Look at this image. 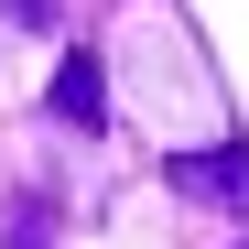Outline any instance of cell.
Returning <instances> with one entry per match:
<instances>
[{"label":"cell","instance_id":"cell-1","mask_svg":"<svg viewBox=\"0 0 249 249\" xmlns=\"http://www.w3.org/2000/svg\"><path fill=\"white\" fill-rule=\"evenodd\" d=\"M162 184H174V195H206V206H228V217H249V141L174 152V162H162Z\"/></svg>","mask_w":249,"mask_h":249},{"label":"cell","instance_id":"cell-2","mask_svg":"<svg viewBox=\"0 0 249 249\" xmlns=\"http://www.w3.org/2000/svg\"><path fill=\"white\" fill-rule=\"evenodd\" d=\"M44 108L65 119V130H108V65H98L87 44H76V54L54 65V87H44Z\"/></svg>","mask_w":249,"mask_h":249},{"label":"cell","instance_id":"cell-3","mask_svg":"<svg viewBox=\"0 0 249 249\" xmlns=\"http://www.w3.org/2000/svg\"><path fill=\"white\" fill-rule=\"evenodd\" d=\"M44 228H54V206H44V195H22V206H11V249H44Z\"/></svg>","mask_w":249,"mask_h":249}]
</instances>
